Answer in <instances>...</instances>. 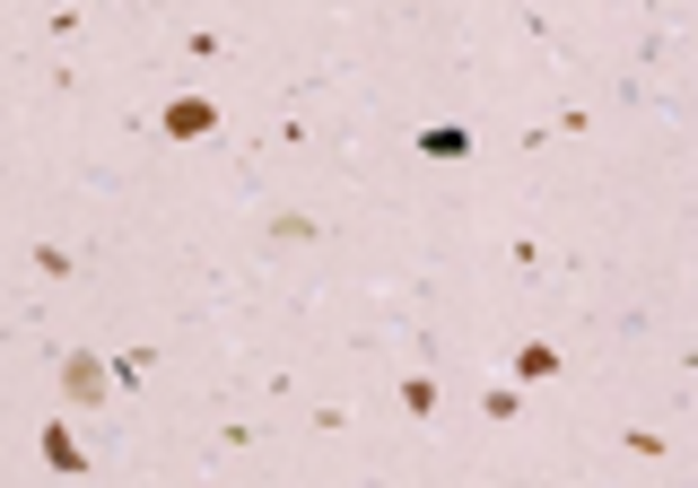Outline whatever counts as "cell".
<instances>
[{
	"label": "cell",
	"instance_id": "3",
	"mask_svg": "<svg viewBox=\"0 0 698 488\" xmlns=\"http://www.w3.org/2000/svg\"><path fill=\"white\" fill-rule=\"evenodd\" d=\"M44 463H53V472H88V454L70 445V428H53V436H44Z\"/></svg>",
	"mask_w": 698,
	"mask_h": 488
},
{
	"label": "cell",
	"instance_id": "4",
	"mask_svg": "<svg viewBox=\"0 0 698 488\" xmlns=\"http://www.w3.org/2000/svg\"><path fill=\"white\" fill-rule=\"evenodd\" d=\"M516 375H558V350H551V341H533V350L516 358Z\"/></svg>",
	"mask_w": 698,
	"mask_h": 488
},
{
	"label": "cell",
	"instance_id": "2",
	"mask_svg": "<svg viewBox=\"0 0 698 488\" xmlns=\"http://www.w3.org/2000/svg\"><path fill=\"white\" fill-rule=\"evenodd\" d=\"M62 384H70V401H106V392H114L97 358H70V366H62Z\"/></svg>",
	"mask_w": 698,
	"mask_h": 488
},
{
	"label": "cell",
	"instance_id": "1",
	"mask_svg": "<svg viewBox=\"0 0 698 488\" xmlns=\"http://www.w3.org/2000/svg\"><path fill=\"white\" fill-rule=\"evenodd\" d=\"M210 122H219V106H210V97H175V106H166V131H175V140H201Z\"/></svg>",
	"mask_w": 698,
	"mask_h": 488
}]
</instances>
